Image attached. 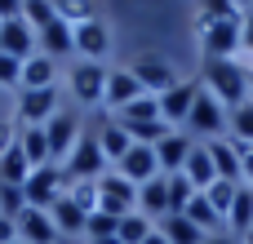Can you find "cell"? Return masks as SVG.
<instances>
[{
    "label": "cell",
    "mask_w": 253,
    "mask_h": 244,
    "mask_svg": "<svg viewBox=\"0 0 253 244\" xmlns=\"http://www.w3.org/2000/svg\"><path fill=\"white\" fill-rule=\"evenodd\" d=\"M196 80H200V89L213 93L227 111L240 107V102H249V67H245L240 58H213V62L200 67Z\"/></svg>",
    "instance_id": "cell-1"
},
{
    "label": "cell",
    "mask_w": 253,
    "mask_h": 244,
    "mask_svg": "<svg viewBox=\"0 0 253 244\" xmlns=\"http://www.w3.org/2000/svg\"><path fill=\"white\" fill-rule=\"evenodd\" d=\"M196 36H200L205 62L240 58V18H196Z\"/></svg>",
    "instance_id": "cell-2"
},
{
    "label": "cell",
    "mask_w": 253,
    "mask_h": 244,
    "mask_svg": "<svg viewBox=\"0 0 253 244\" xmlns=\"http://www.w3.org/2000/svg\"><path fill=\"white\" fill-rule=\"evenodd\" d=\"M62 173H67V182H98L102 173H111V164H107V156H102V147H98L93 129H84V133H80V142H76V147H71V156L62 160Z\"/></svg>",
    "instance_id": "cell-3"
},
{
    "label": "cell",
    "mask_w": 253,
    "mask_h": 244,
    "mask_svg": "<svg viewBox=\"0 0 253 244\" xmlns=\"http://www.w3.org/2000/svg\"><path fill=\"white\" fill-rule=\"evenodd\" d=\"M102 89H107V67L76 58L71 71H67V98H71V107H102Z\"/></svg>",
    "instance_id": "cell-4"
},
{
    "label": "cell",
    "mask_w": 253,
    "mask_h": 244,
    "mask_svg": "<svg viewBox=\"0 0 253 244\" xmlns=\"http://www.w3.org/2000/svg\"><path fill=\"white\" fill-rule=\"evenodd\" d=\"M62 196H67V173H62V164H40V169H31L27 182H22L27 209H44V213H49Z\"/></svg>",
    "instance_id": "cell-5"
},
{
    "label": "cell",
    "mask_w": 253,
    "mask_h": 244,
    "mask_svg": "<svg viewBox=\"0 0 253 244\" xmlns=\"http://www.w3.org/2000/svg\"><path fill=\"white\" fill-rule=\"evenodd\" d=\"M196 142H213V138H227V107L213 98V93H205L200 89V98H196V107H191V116H187V124H182Z\"/></svg>",
    "instance_id": "cell-6"
},
{
    "label": "cell",
    "mask_w": 253,
    "mask_h": 244,
    "mask_svg": "<svg viewBox=\"0 0 253 244\" xmlns=\"http://www.w3.org/2000/svg\"><path fill=\"white\" fill-rule=\"evenodd\" d=\"M80 133H84V120H80V107H62L49 124H44V138H49V156H53V164H62L67 156H71V147L80 142Z\"/></svg>",
    "instance_id": "cell-7"
},
{
    "label": "cell",
    "mask_w": 253,
    "mask_h": 244,
    "mask_svg": "<svg viewBox=\"0 0 253 244\" xmlns=\"http://www.w3.org/2000/svg\"><path fill=\"white\" fill-rule=\"evenodd\" d=\"M62 107H67L62 84H53V89H18V120L22 124H49Z\"/></svg>",
    "instance_id": "cell-8"
},
{
    "label": "cell",
    "mask_w": 253,
    "mask_h": 244,
    "mask_svg": "<svg viewBox=\"0 0 253 244\" xmlns=\"http://www.w3.org/2000/svg\"><path fill=\"white\" fill-rule=\"evenodd\" d=\"M129 71H133V80L142 84V93H151V98L169 93V89L182 80V76H178V67H173V62H165V58H156V53L133 58V62H129Z\"/></svg>",
    "instance_id": "cell-9"
},
{
    "label": "cell",
    "mask_w": 253,
    "mask_h": 244,
    "mask_svg": "<svg viewBox=\"0 0 253 244\" xmlns=\"http://www.w3.org/2000/svg\"><path fill=\"white\" fill-rule=\"evenodd\" d=\"M138 209V187L129 178H120L116 169L98 178V213H111V218H125Z\"/></svg>",
    "instance_id": "cell-10"
},
{
    "label": "cell",
    "mask_w": 253,
    "mask_h": 244,
    "mask_svg": "<svg viewBox=\"0 0 253 244\" xmlns=\"http://www.w3.org/2000/svg\"><path fill=\"white\" fill-rule=\"evenodd\" d=\"M142 98V84L133 80V71L129 67H111L107 71V89H102V111L107 116H120L129 102H138Z\"/></svg>",
    "instance_id": "cell-11"
},
{
    "label": "cell",
    "mask_w": 253,
    "mask_h": 244,
    "mask_svg": "<svg viewBox=\"0 0 253 244\" xmlns=\"http://www.w3.org/2000/svg\"><path fill=\"white\" fill-rule=\"evenodd\" d=\"M196 98H200V80H178L169 93H160V116H165V124H169V129H182L187 116H191V107H196Z\"/></svg>",
    "instance_id": "cell-12"
},
{
    "label": "cell",
    "mask_w": 253,
    "mask_h": 244,
    "mask_svg": "<svg viewBox=\"0 0 253 244\" xmlns=\"http://www.w3.org/2000/svg\"><path fill=\"white\" fill-rule=\"evenodd\" d=\"M71 31H76V58H84V62H102V58L111 53V27H107L102 18L80 22V27H71Z\"/></svg>",
    "instance_id": "cell-13"
},
{
    "label": "cell",
    "mask_w": 253,
    "mask_h": 244,
    "mask_svg": "<svg viewBox=\"0 0 253 244\" xmlns=\"http://www.w3.org/2000/svg\"><path fill=\"white\" fill-rule=\"evenodd\" d=\"M196 151V138L187 133V129H169L160 142H156V160H160V173L169 178V173H182V164H187V156Z\"/></svg>",
    "instance_id": "cell-14"
},
{
    "label": "cell",
    "mask_w": 253,
    "mask_h": 244,
    "mask_svg": "<svg viewBox=\"0 0 253 244\" xmlns=\"http://www.w3.org/2000/svg\"><path fill=\"white\" fill-rule=\"evenodd\" d=\"M116 173H120V178H129L133 187H142V182L160 178V160H156V147H142V142H133V147H129V156L116 164Z\"/></svg>",
    "instance_id": "cell-15"
},
{
    "label": "cell",
    "mask_w": 253,
    "mask_h": 244,
    "mask_svg": "<svg viewBox=\"0 0 253 244\" xmlns=\"http://www.w3.org/2000/svg\"><path fill=\"white\" fill-rule=\"evenodd\" d=\"M36 49H40L44 58H53V62H62V58L76 62V31L58 18V22H49L44 31H36Z\"/></svg>",
    "instance_id": "cell-16"
},
{
    "label": "cell",
    "mask_w": 253,
    "mask_h": 244,
    "mask_svg": "<svg viewBox=\"0 0 253 244\" xmlns=\"http://www.w3.org/2000/svg\"><path fill=\"white\" fill-rule=\"evenodd\" d=\"M93 138H98V147H102V156H107V164H111V169H116V164L129 156V147H133L129 129H125L116 116H102V124L93 129Z\"/></svg>",
    "instance_id": "cell-17"
},
{
    "label": "cell",
    "mask_w": 253,
    "mask_h": 244,
    "mask_svg": "<svg viewBox=\"0 0 253 244\" xmlns=\"http://www.w3.org/2000/svg\"><path fill=\"white\" fill-rule=\"evenodd\" d=\"M0 53H4V58H13V62H27V58L36 53V31H31L22 18L0 22Z\"/></svg>",
    "instance_id": "cell-18"
},
{
    "label": "cell",
    "mask_w": 253,
    "mask_h": 244,
    "mask_svg": "<svg viewBox=\"0 0 253 244\" xmlns=\"http://www.w3.org/2000/svg\"><path fill=\"white\" fill-rule=\"evenodd\" d=\"M13 222H18V240H27V244H62L53 218H49L44 209H22Z\"/></svg>",
    "instance_id": "cell-19"
},
{
    "label": "cell",
    "mask_w": 253,
    "mask_h": 244,
    "mask_svg": "<svg viewBox=\"0 0 253 244\" xmlns=\"http://www.w3.org/2000/svg\"><path fill=\"white\" fill-rule=\"evenodd\" d=\"M138 213H147L151 222H165L169 218V178H151L138 187Z\"/></svg>",
    "instance_id": "cell-20"
},
{
    "label": "cell",
    "mask_w": 253,
    "mask_h": 244,
    "mask_svg": "<svg viewBox=\"0 0 253 244\" xmlns=\"http://www.w3.org/2000/svg\"><path fill=\"white\" fill-rule=\"evenodd\" d=\"M58 84V62L44 58L40 49L22 62V76H18V89H53Z\"/></svg>",
    "instance_id": "cell-21"
},
{
    "label": "cell",
    "mask_w": 253,
    "mask_h": 244,
    "mask_svg": "<svg viewBox=\"0 0 253 244\" xmlns=\"http://www.w3.org/2000/svg\"><path fill=\"white\" fill-rule=\"evenodd\" d=\"M13 142L22 147V156H27V164H31V169L53 164V156H49V138H44V124H22Z\"/></svg>",
    "instance_id": "cell-22"
},
{
    "label": "cell",
    "mask_w": 253,
    "mask_h": 244,
    "mask_svg": "<svg viewBox=\"0 0 253 244\" xmlns=\"http://www.w3.org/2000/svg\"><path fill=\"white\" fill-rule=\"evenodd\" d=\"M205 147H209V156H213L218 178H227V182H245V173H240V147H236L231 138H213V142H205Z\"/></svg>",
    "instance_id": "cell-23"
},
{
    "label": "cell",
    "mask_w": 253,
    "mask_h": 244,
    "mask_svg": "<svg viewBox=\"0 0 253 244\" xmlns=\"http://www.w3.org/2000/svg\"><path fill=\"white\" fill-rule=\"evenodd\" d=\"M182 178H187L196 191H205V187H213V182H218V169H213V156H209V147H205V142H196V151L187 156Z\"/></svg>",
    "instance_id": "cell-24"
},
{
    "label": "cell",
    "mask_w": 253,
    "mask_h": 244,
    "mask_svg": "<svg viewBox=\"0 0 253 244\" xmlns=\"http://www.w3.org/2000/svg\"><path fill=\"white\" fill-rule=\"evenodd\" d=\"M49 218H53V227H58V236H62V240H84V222H89V213H84V209H76L67 196L49 209Z\"/></svg>",
    "instance_id": "cell-25"
},
{
    "label": "cell",
    "mask_w": 253,
    "mask_h": 244,
    "mask_svg": "<svg viewBox=\"0 0 253 244\" xmlns=\"http://www.w3.org/2000/svg\"><path fill=\"white\" fill-rule=\"evenodd\" d=\"M156 231L169 244H205V231H200L191 218H182V213H169L165 222H156Z\"/></svg>",
    "instance_id": "cell-26"
},
{
    "label": "cell",
    "mask_w": 253,
    "mask_h": 244,
    "mask_svg": "<svg viewBox=\"0 0 253 244\" xmlns=\"http://www.w3.org/2000/svg\"><path fill=\"white\" fill-rule=\"evenodd\" d=\"M182 218H191V222H196V227H200L205 236H222V231H227L222 213H218V209H213V204H209L205 196H196V200L187 204V213H182Z\"/></svg>",
    "instance_id": "cell-27"
},
{
    "label": "cell",
    "mask_w": 253,
    "mask_h": 244,
    "mask_svg": "<svg viewBox=\"0 0 253 244\" xmlns=\"http://www.w3.org/2000/svg\"><path fill=\"white\" fill-rule=\"evenodd\" d=\"M27 173H31V164H27L22 147H18V142H9V147L0 151V182H9V187H22V182H27Z\"/></svg>",
    "instance_id": "cell-28"
},
{
    "label": "cell",
    "mask_w": 253,
    "mask_h": 244,
    "mask_svg": "<svg viewBox=\"0 0 253 244\" xmlns=\"http://www.w3.org/2000/svg\"><path fill=\"white\" fill-rule=\"evenodd\" d=\"M227 231H231V236L253 231V187H245V182H240L236 204H231V213H227Z\"/></svg>",
    "instance_id": "cell-29"
},
{
    "label": "cell",
    "mask_w": 253,
    "mask_h": 244,
    "mask_svg": "<svg viewBox=\"0 0 253 244\" xmlns=\"http://www.w3.org/2000/svg\"><path fill=\"white\" fill-rule=\"evenodd\" d=\"M227 138L236 147H253V102H240L227 111Z\"/></svg>",
    "instance_id": "cell-30"
},
{
    "label": "cell",
    "mask_w": 253,
    "mask_h": 244,
    "mask_svg": "<svg viewBox=\"0 0 253 244\" xmlns=\"http://www.w3.org/2000/svg\"><path fill=\"white\" fill-rule=\"evenodd\" d=\"M116 120H120L125 129H133V124H151V120H165V116H160V98L142 93V98H138V102H129V107H125Z\"/></svg>",
    "instance_id": "cell-31"
},
{
    "label": "cell",
    "mask_w": 253,
    "mask_h": 244,
    "mask_svg": "<svg viewBox=\"0 0 253 244\" xmlns=\"http://www.w3.org/2000/svg\"><path fill=\"white\" fill-rule=\"evenodd\" d=\"M151 231H156V222H151L147 213H138V209H133V213H125V218L116 222V240H120V244H142Z\"/></svg>",
    "instance_id": "cell-32"
},
{
    "label": "cell",
    "mask_w": 253,
    "mask_h": 244,
    "mask_svg": "<svg viewBox=\"0 0 253 244\" xmlns=\"http://www.w3.org/2000/svg\"><path fill=\"white\" fill-rule=\"evenodd\" d=\"M22 22L31 31H44L49 22H58V4L53 0H22Z\"/></svg>",
    "instance_id": "cell-33"
},
{
    "label": "cell",
    "mask_w": 253,
    "mask_h": 244,
    "mask_svg": "<svg viewBox=\"0 0 253 244\" xmlns=\"http://www.w3.org/2000/svg\"><path fill=\"white\" fill-rule=\"evenodd\" d=\"M236 191H240V182H227V178H218V182H213V187H205L200 196H205V200H209V204L222 213V222H227V213H231V204H236Z\"/></svg>",
    "instance_id": "cell-34"
},
{
    "label": "cell",
    "mask_w": 253,
    "mask_h": 244,
    "mask_svg": "<svg viewBox=\"0 0 253 244\" xmlns=\"http://www.w3.org/2000/svg\"><path fill=\"white\" fill-rule=\"evenodd\" d=\"M53 4H58V18L67 27H80V22H93L98 18V4L93 0H53Z\"/></svg>",
    "instance_id": "cell-35"
},
{
    "label": "cell",
    "mask_w": 253,
    "mask_h": 244,
    "mask_svg": "<svg viewBox=\"0 0 253 244\" xmlns=\"http://www.w3.org/2000/svg\"><path fill=\"white\" fill-rule=\"evenodd\" d=\"M200 191L182 178V173H169V213H187V204L196 200Z\"/></svg>",
    "instance_id": "cell-36"
},
{
    "label": "cell",
    "mask_w": 253,
    "mask_h": 244,
    "mask_svg": "<svg viewBox=\"0 0 253 244\" xmlns=\"http://www.w3.org/2000/svg\"><path fill=\"white\" fill-rule=\"evenodd\" d=\"M67 200L84 213H98V182H67Z\"/></svg>",
    "instance_id": "cell-37"
},
{
    "label": "cell",
    "mask_w": 253,
    "mask_h": 244,
    "mask_svg": "<svg viewBox=\"0 0 253 244\" xmlns=\"http://www.w3.org/2000/svg\"><path fill=\"white\" fill-rule=\"evenodd\" d=\"M116 222H120V218H111V213H89L84 240H107V236H116Z\"/></svg>",
    "instance_id": "cell-38"
},
{
    "label": "cell",
    "mask_w": 253,
    "mask_h": 244,
    "mask_svg": "<svg viewBox=\"0 0 253 244\" xmlns=\"http://www.w3.org/2000/svg\"><path fill=\"white\" fill-rule=\"evenodd\" d=\"M27 209V200H22V187H9V182H0V218H18Z\"/></svg>",
    "instance_id": "cell-39"
},
{
    "label": "cell",
    "mask_w": 253,
    "mask_h": 244,
    "mask_svg": "<svg viewBox=\"0 0 253 244\" xmlns=\"http://www.w3.org/2000/svg\"><path fill=\"white\" fill-rule=\"evenodd\" d=\"M200 18H240L236 0H200Z\"/></svg>",
    "instance_id": "cell-40"
},
{
    "label": "cell",
    "mask_w": 253,
    "mask_h": 244,
    "mask_svg": "<svg viewBox=\"0 0 253 244\" xmlns=\"http://www.w3.org/2000/svg\"><path fill=\"white\" fill-rule=\"evenodd\" d=\"M240 58H245V62L253 58V9L240 13Z\"/></svg>",
    "instance_id": "cell-41"
},
{
    "label": "cell",
    "mask_w": 253,
    "mask_h": 244,
    "mask_svg": "<svg viewBox=\"0 0 253 244\" xmlns=\"http://www.w3.org/2000/svg\"><path fill=\"white\" fill-rule=\"evenodd\" d=\"M18 76H22V62H13V58L0 53V84L4 89H18Z\"/></svg>",
    "instance_id": "cell-42"
},
{
    "label": "cell",
    "mask_w": 253,
    "mask_h": 244,
    "mask_svg": "<svg viewBox=\"0 0 253 244\" xmlns=\"http://www.w3.org/2000/svg\"><path fill=\"white\" fill-rule=\"evenodd\" d=\"M240 173H245V187H253V147H240Z\"/></svg>",
    "instance_id": "cell-43"
},
{
    "label": "cell",
    "mask_w": 253,
    "mask_h": 244,
    "mask_svg": "<svg viewBox=\"0 0 253 244\" xmlns=\"http://www.w3.org/2000/svg\"><path fill=\"white\" fill-rule=\"evenodd\" d=\"M9 18H22V0H0V22Z\"/></svg>",
    "instance_id": "cell-44"
},
{
    "label": "cell",
    "mask_w": 253,
    "mask_h": 244,
    "mask_svg": "<svg viewBox=\"0 0 253 244\" xmlns=\"http://www.w3.org/2000/svg\"><path fill=\"white\" fill-rule=\"evenodd\" d=\"M18 240V222L13 218H0V244H13Z\"/></svg>",
    "instance_id": "cell-45"
},
{
    "label": "cell",
    "mask_w": 253,
    "mask_h": 244,
    "mask_svg": "<svg viewBox=\"0 0 253 244\" xmlns=\"http://www.w3.org/2000/svg\"><path fill=\"white\" fill-rule=\"evenodd\" d=\"M205 244H240V236H231V231H222V236H205Z\"/></svg>",
    "instance_id": "cell-46"
},
{
    "label": "cell",
    "mask_w": 253,
    "mask_h": 244,
    "mask_svg": "<svg viewBox=\"0 0 253 244\" xmlns=\"http://www.w3.org/2000/svg\"><path fill=\"white\" fill-rule=\"evenodd\" d=\"M142 244H169V240H165L160 231H151V236H147V240H142Z\"/></svg>",
    "instance_id": "cell-47"
},
{
    "label": "cell",
    "mask_w": 253,
    "mask_h": 244,
    "mask_svg": "<svg viewBox=\"0 0 253 244\" xmlns=\"http://www.w3.org/2000/svg\"><path fill=\"white\" fill-rule=\"evenodd\" d=\"M9 142H13V138H9V129H4V124H0V151H4V147H9Z\"/></svg>",
    "instance_id": "cell-48"
},
{
    "label": "cell",
    "mask_w": 253,
    "mask_h": 244,
    "mask_svg": "<svg viewBox=\"0 0 253 244\" xmlns=\"http://www.w3.org/2000/svg\"><path fill=\"white\" fill-rule=\"evenodd\" d=\"M236 9H240V13H249V9H253V0H236Z\"/></svg>",
    "instance_id": "cell-49"
},
{
    "label": "cell",
    "mask_w": 253,
    "mask_h": 244,
    "mask_svg": "<svg viewBox=\"0 0 253 244\" xmlns=\"http://www.w3.org/2000/svg\"><path fill=\"white\" fill-rule=\"evenodd\" d=\"M240 244H253V231H245V236H240Z\"/></svg>",
    "instance_id": "cell-50"
},
{
    "label": "cell",
    "mask_w": 253,
    "mask_h": 244,
    "mask_svg": "<svg viewBox=\"0 0 253 244\" xmlns=\"http://www.w3.org/2000/svg\"><path fill=\"white\" fill-rule=\"evenodd\" d=\"M249 102H253V71H249Z\"/></svg>",
    "instance_id": "cell-51"
},
{
    "label": "cell",
    "mask_w": 253,
    "mask_h": 244,
    "mask_svg": "<svg viewBox=\"0 0 253 244\" xmlns=\"http://www.w3.org/2000/svg\"><path fill=\"white\" fill-rule=\"evenodd\" d=\"M13 244H27V240H13Z\"/></svg>",
    "instance_id": "cell-52"
}]
</instances>
